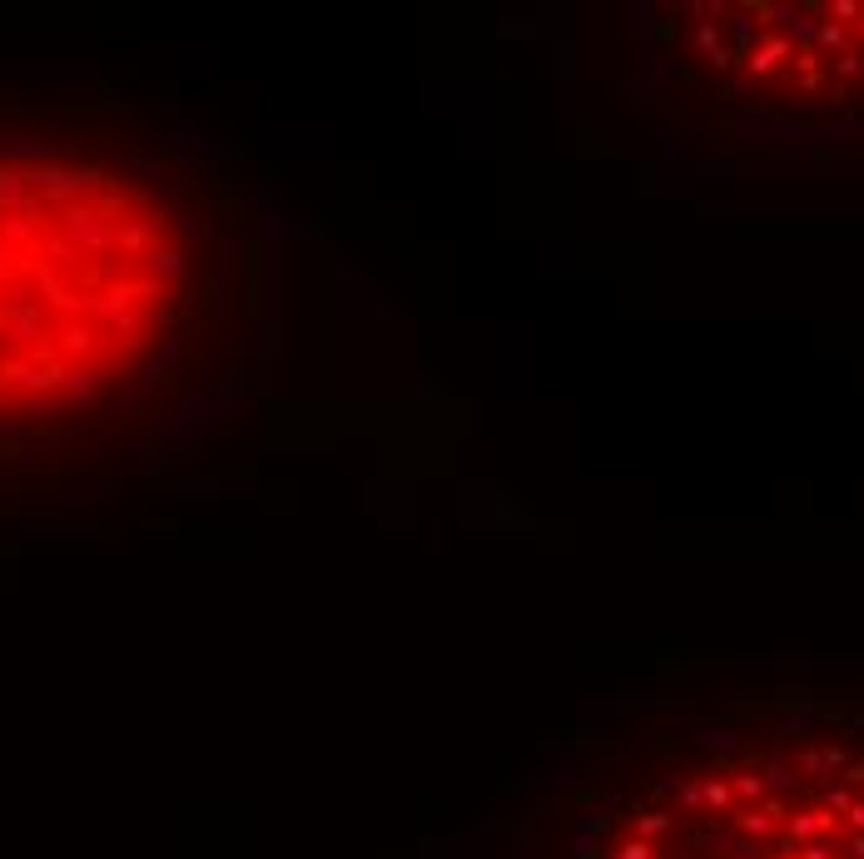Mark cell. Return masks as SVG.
I'll list each match as a JSON object with an SVG mask.
<instances>
[{"label": "cell", "mask_w": 864, "mask_h": 859, "mask_svg": "<svg viewBox=\"0 0 864 859\" xmlns=\"http://www.w3.org/2000/svg\"><path fill=\"white\" fill-rule=\"evenodd\" d=\"M224 234L159 179L0 169V407H65L224 313Z\"/></svg>", "instance_id": "obj_1"}]
</instances>
